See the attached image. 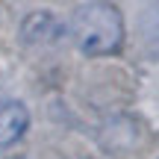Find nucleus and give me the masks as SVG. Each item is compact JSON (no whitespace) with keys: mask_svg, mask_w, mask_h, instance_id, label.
I'll return each instance as SVG.
<instances>
[{"mask_svg":"<svg viewBox=\"0 0 159 159\" xmlns=\"http://www.w3.org/2000/svg\"><path fill=\"white\" fill-rule=\"evenodd\" d=\"M62 33H65L62 21L47 9H35L21 21V41L24 44H33V47L53 44V41L62 39Z\"/></svg>","mask_w":159,"mask_h":159,"instance_id":"nucleus-2","label":"nucleus"},{"mask_svg":"<svg viewBox=\"0 0 159 159\" xmlns=\"http://www.w3.org/2000/svg\"><path fill=\"white\" fill-rule=\"evenodd\" d=\"M71 39L85 56H112L124 44V18L118 6L106 0H91L83 3L71 15Z\"/></svg>","mask_w":159,"mask_h":159,"instance_id":"nucleus-1","label":"nucleus"},{"mask_svg":"<svg viewBox=\"0 0 159 159\" xmlns=\"http://www.w3.org/2000/svg\"><path fill=\"white\" fill-rule=\"evenodd\" d=\"M30 127V109L21 100H3L0 103V150L21 142Z\"/></svg>","mask_w":159,"mask_h":159,"instance_id":"nucleus-3","label":"nucleus"},{"mask_svg":"<svg viewBox=\"0 0 159 159\" xmlns=\"http://www.w3.org/2000/svg\"><path fill=\"white\" fill-rule=\"evenodd\" d=\"M9 159H24V156H9Z\"/></svg>","mask_w":159,"mask_h":159,"instance_id":"nucleus-5","label":"nucleus"},{"mask_svg":"<svg viewBox=\"0 0 159 159\" xmlns=\"http://www.w3.org/2000/svg\"><path fill=\"white\" fill-rule=\"evenodd\" d=\"M139 33H142L144 44L159 50V0L156 3H150L148 9L139 15Z\"/></svg>","mask_w":159,"mask_h":159,"instance_id":"nucleus-4","label":"nucleus"}]
</instances>
